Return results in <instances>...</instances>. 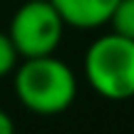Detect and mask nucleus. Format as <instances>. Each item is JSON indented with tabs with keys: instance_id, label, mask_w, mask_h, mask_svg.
<instances>
[{
	"instance_id": "7",
	"label": "nucleus",
	"mask_w": 134,
	"mask_h": 134,
	"mask_svg": "<svg viewBox=\"0 0 134 134\" xmlns=\"http://www.w3.org/2000/svg\"><path fill=\"white\" fill-rule=\"evenodd\" d=\"M0 134H15L13 117H10V114H8L5 109H0Z\"/></svg>"
},
{
	"instance_id": "4",
	"label": "nucleus",
	"mask_w": 134,
	"mask_h": 134,
	"mask_svg": "<svg viewBox=\"0 0 134 134\" xmlns=\"http://www.w3.org/2000/svg\"><path fill=\"white\" fill-rule=\"evenodd\" d=\"M65 25L77 30H92L109 23L119 0H52Z\"/></svg>"
},
{
	"instance_id": "5",
	"label": "nucleus",
	"mask_w": 134,
	"mask_h": 134,
	"mask_svg": "<svg viewBox=\"0 0 134 134\" xmlns=\"http://www.w3.org/2000/svg\"><path fill=\"white\" fill-rule=\"evenodd\" d=\"M109 23H112V32L134 40V0H119Z\"/></svg>"
},
{
	"instance_id": "6",
	"label": "nucleus",
	"mask_w": 134,
	"mask_h": 134,
	"mask_svg": "<svg viewBox=\"0 0 134 134\" xmlns=\"http://www.w3.org/2000/svg\"><path fill=\"white\" fill-rule=\"evenodd\" d=\"M18 47H15V42L10 40L8 32H0V77H5L8 72H13L15 67H18Z\"/></svg>"
},
{
	"instance_id": "3",
	"label": "nucleus",
	"mask_w": 134,
	"mask_h": 134,
	"mask_svg": "<svg viewBox=\"0 0 134 134\" xmlns=\"http://www.w3.org/2000/svg\"><path fill=\"white\" fill-rule=\"evenodd\" d=\"M65 20L52 0H27L15 10L10 20V40L15 42L20 57H45L55 55L62 40Z\"/></svg>"
},
{
	"instance_id": "2",
	"label": "nucleus",
	"mask_w": 134,
	"mask_h": 134,
	"mask_svg": "<svg viewBox=\"0 0 134 134\" xmlns=\"http://www.w3.org/2000/svg\"><path fill=\"white\" fill-rule=\"evenodd\" d=\"M87 82L107 99L134 97V40L109 32L94 40L85 55Z\"/></svg>"
},
{
	"instance_id": "1",
	"label": "nucleus",
	"mask_w": 134,
	"mask_h": 134,
	"mask_svg": "<svg viewBox=\"0 0 134 134\" xmlns=\"http://www.w3.org/2000/svg\"><path fill=\"white\" fill-rule=\"evenodd\" d=\"M15 94L35 114H60L75 102L77 82L55 55L27 57L15 67Z\"/></svg>"
}]
</instances>
